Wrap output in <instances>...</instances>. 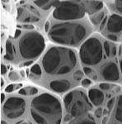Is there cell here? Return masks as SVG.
<instances>
[{"label": "cell", "mask_w": 122, "mask_h": 124, "mask_svg": "<svg viewBox=\"0 0 122 124\" xmlns=\"http://www.w3.org/2000/svg\"><path fill=\"white\" fill-rule=\"evenodd\" d=\"M42 65L45 71L50 75L69 74L77 65V56L73 51L65 47H51L45 53Z\"/></svg>", "instance_id": "1"}, {"label": "cell", "mask_w": 122, "mask_h": 124, "mask_svg": "<svg viewBox=\"0 0 122 124\" xmlns=\"http://www.w3.org/2000/svg\"><path fill=\"white\" fill-rule=\"evenodd\" d=\"M39 114L47 124H60L62 107L59 99L50 93H42L31 101V109Z\"/></svg>", "instance_id": "2"}, {"label": "cell", "mask_w": 122, "mask_h": 124, "mask_svg": "<svg viewBox=\"0 0 122 124\" xmlns=\"http://www.w3.org/2000/svg\"><path fill=\"white\" fill-rule=\"evenodd\" d=\"M87 29L80 23H59L54 25L49 31L52 41L62 45L76 46L85 38Z\"/></svg>", "instance_id": "3"}, {"label": "cell", "mask_w": 122, "mask_h": 124, "mask_svg": "<svg viewBox=\"0 0 122 124\" xmlns=\"http://www.w3.org/2000/svg\"><path fill=\"white\" fill-rule=\"evenodd\" d=\"M64 103L71 117L75 118L86 115L93 108L84 92L79 89L67 93L64 98Z\"/></svg>", "instance_id": "4"}, {"label": "cell", "mask_w": 122, "mask_h": 124, "mask_svg": "<svg viewBox=\"0 0 122 124\" xmlns=\"http://www.w3.org/2000/svg\"><path fill=\"white\" fill-rule=\"evenodd\" d=\"M45 49V41L38 32H29L19 41V51L24 59H34Z\"/></svg>", "instance_id": "5"}, {"label": "cell", "mask_w": 122, "mask_h": 124, "mask_svg": "<svg viewBox=\"0 0 122 124\" xmlns=\"http://www.w3.org/2000/svg\"><path fill=\"white\" fill-rule=\"evenodd\" d=\"M85 13L84 2L66 1L57 6L53 13V17L58 20H75L83 17Z\"/></svg>", "instance_id": "6"}, {"label": "cell", "mask_w": 122, "mask_h": 124, "mask_svg": "<svg viewBox=\"0 0 122 124\" xmlns=\"http://www.w3.org/2000/svg\"><path fill=\"white\" fill-rule=\"evenodd\" d=\"M79 55L83 63L97 65L102 59V46L100 41L95 37L87 39L80 48Z\"/></svg>", "instance_id": "7"}, {"label": "cell", "mask_w": 122, "mask_h": 124, "mask_svg": "<svg viewBox=\"0 0 122 124\" xmlns=\"http://www.w3.org/2000/svg\"><path fill=\"white\" fill-rule=\"evenodd\" d=\"M26 109V101L22 98H9L3 104V111L7 118L15 119L21 117Z\"/></svg>", "instance_id": "8"}, {"label": "cell", "mask_w": 122, "mask_h": 124, "mask_svg": "<svg viewBox=\"0 0 122 124\" xmlns=\"http://www.w3.org/2000/svg\"><path fill=\"white\" fill-rule=\"evenodd\" d=\"M101 74L106 80L116 81L119 79V70L114 62H108L101 67Z\"/></svg>", "instance_id": "9"}, {"label": "cell", "mask_w": 122, "mask_h": 124, "mask_svg": "<svg viewBox=\"0 0 122 124\" xmlns=\"http://www.w3.org/2000/svg\"><path fill=\"white\" fill-rule=\"evenodd\" d=\"M107 29L109 31L117 33L122 31V17L117 14H113L110 17L107 23Z\"/></svg>", "instance_id": "10"}, {"label": "cell", "mask_w": 122, "mask_h": 124, "mask_svg": "<svg viewBox=\"0 0 122 124\" xmlns=\"http://www.w3.org/2000/svg\"><path fill=\"white\" fill-rule=\"evenodd\" d=\"M70 82L67 79H58V80L51 81L50 83V89L57 93H63L67 91L70 88Z\"/></svg>", "instance_id": "11"}, {"label": "cell", "mask_w": 122, "mask_h": 124, "mask_svg": "<svg viewBox=\"0 0 122 124\" xmlns=\"http://www.w3.org/2000/svg\"><path fill=\"white\" fill-rule=\"evenodd\" d=\"M88 98L93 105L98 106L102 103L104 100V95L102 92L97 89H92L88 92Z\"/></svg>", "instance_id": "12"}, {"label": "cell", "mask_w": 122, "mask_h": 124, "mask_svg": "<svg viewBox=\"0 0 122 124\" xmlns=\"http://www.w3.org/2000/svg\"><path fill=\"white\" fill-rule=\"evenodd\" d=\"M86 12L89 14H95L103 7V3L100 1H87L84 2Z\"/></svg>", "instance_id": "13"}, {"label": "cell", "mask_w": 122, "mask_h": 124, "mask_svg": "<svg viewBox=\"0 0 122 124\" xmlns=\"http://www.w3.org/2000/svg\"><path fill=\"white\" fill-rule=\"evenodd\" d=\"M69 124H96V123L91 114H86L82 117H76Z\"/></svg>", "instance_id": "14"}, {"label": "cell", "mask_w": 122, "mask_h": 124, "mask_svg": "<svg viewBox=\"0 0 122 124\" xmlns=\"http://www.w3.org/2000/svg\"><path fill=\"white\" fill-rule=\"evenodd\" d=\"M104 15H105L104 11L99 12V13H95V14H93L92 17H90V20H91L92 23L94 24V25H97V24H99V23L101 24L102 20L105 18Z\"/></svg>", "instance_id": "15"}, {"label": "cell", "mask_w": 122, "mask_h": 124, "mask_svg": "<svg viewBox=\"0 0 122 124\" xmlns=\"http://www.w3.org/2000/svg\"><path fill=\"white\" fill-rule=\"evenodd\" d=\"M115 118L117 121L122 123V95L120 97L116 105V110H115Z\"/></svg>", "instance_id": "16"}, {"label": "cell", "mask_w": 122, "mask_h": 124, "mask_svg": "<svg viewBox=\"0 0 122 124\" xmlns=\"http://www.w3.org/2000/svg\"><path fill=\"white\" fill-rule=\"evenodd\" d=\"M6 54L5 55H8V56H12V57H14V55L16 53L15 51V48L13 47V44H12L11 41H7L6 42Z\"/></svg>", "instance_id": "17"}, {"label": "cell", "mask_w": 122, "mask_h": 124, "mask_svg": "<svg viewBox=\"0 0 122 124\" xmlns=\"http://www.w3.org/2000/svg\"><path fill=\"white\" fill-rule=\"evenodd\" d=\"M59 3H59V0H50V1L49 3H48L43 8V9L44 10H48V9L50 8L51 7H53V6H56L57 7Z\"/></svg>", "instance_id": "18"}, {"label": "cell", "mask_w": 122, "mask_h": 124, "mask_svg": "<svg viewBox=\"0 0 122 124\" xmlns=\"http://www.w3.org/2000/svg\"><path fill=\"white\" fill-rule=\"evenodd\" d=\"M31 72L36 75H41V69L38 65H34L31 69Z\"/></svg>", "instance_id": "19"}, {"label": "cell", "mask_w": 122, "mask_h": 124, "mask_svg": "<svg viewBox=\"0 0 122 124\" xmlns=\"http://www.w3.org/2000/svg\"><path fill=\"white\" fill-rule=\"evenodd\" d=\"M50 1V0H36V1H34V3H35L36 5L39 6V7H41L43 8L45 7Z\"/></svg>", "instance_id": "20"}, {"label": "cell", "mask_w": 122, "mask_h": 124, "mask_svg": "<svg viewBox=\"0 0 122 124\" xmlns=\"http://www.w3.org/2000/svg\"><path fill=\"white\" fill-rule=\"evenodd\" d=\"M8 77H9L10 80H12V81H13V82H16V81L19 80V79H20V77H19V75H17V73H16V72H13V71L11 72V73L9 74Z\"/></svg>", "instance_id": "21"}, {"label": "cell", "mask_w": 122, "mask_h": 124, "mask_svg": "<svg viewBox=\"0 0 122 124\" xmlns=\"http://www.w3.org/2000/svg\"><path fill=\"white\" fill-rule=\"evenodd\" d=\"M83 72L80 70H77L74 73V75H73V79H74V80L76 81L81 80V79H83Z\"/></svg>", "instance_id": "22"}, {"label": "cell", "mask_w": 122, "mask_h": 124, "mask_svg": "<svg viewBox=\"0 0 122 124\" xmlns=\"http://www.w3.org/2000/svg\"><path fill=\"white\" fill-rule=\"evenodd\" d=\"M39 21V18L35 16H31V17H28L27 18H25L23 20V23H33V22H37Z\"/></svg>", "instance_id": "23"}, {"label": "cell", "mask_w": 122, "mask_h": 124, "mask_svg": "<svg viewBox=\"0 0 122 124\" xmlns=\"http://www.w3.org/2000/svg\"><path fill=\"white\" fill-rule=\"evenodd\" d=\"M104 50H105L107 56H109L110 54H111V50H110V44L108 41H105L104 42Z\"/></svg>", "instance_id": "24"}, {"label": "cell", "mask_w": 122, "mask_h": 124, "mask_svg": "<svg viewBox=\"0 0 122 124\" xmlns=\"http://www.w3.org/2000/svg\"><path fill=\"white\" fill-rule=\"evenodd\" d=\"M16 89V85H9L8 86H7V87L5 88V92L6 93H11V92H13V90H15Z\"/></svg>", "instance_id": "25"}, {"label": "cell", "mask_w": 122, "mask_h": 124, "mask_svg": "<svg viewBox=\"0 0 122 124\" xmlns=\"http://www.w3.org/2000/svg\"><path fill=\"white\" fill-rule=\"evenodd\" d=\"M92 84V81L90 80L89 79H84L83 81H82V85L83 86V87H88V86L91 85Z\"/></svg>", "instance_id": "26"}, {"label": "cell", "mask_w": 122, "mask_h": 124, "mask_svg": "<svg viewBox=\"0 0 122 124\" xmlns=\"http://www.w3.org/2000/svg\"><path fill=\"white\" fill-rule=\"evenodd\" d=\"M116 9L122 13V0H116Z\"/></svg>", "instance_id": "27"}, {"label": "cell", "mask_w": 122, "mask_h": 124, "mask_svg": "<svg viewBox=\"0 0 122 124\" xmlns=\"http://www.w3.org/2000/svg\"><path fill=\"white\" fill-rule=\"evenodd\" d=\"M115 98H113V99H111V100H109V102L107 103V108L109 110H111L113 108L114 103H115Z\"/></svg>", "instance_id": "28"}, {"label": "cell", "mask_w": 122, "mask_h": 124, "mask_svg": "<svg viewBox=\"0 0 122 124\" xmlns=\"http://www.w3.org/2000/svg\"><path fill=\"white\" fill-rule=\"evenodd\" d=\"M100 88H101V89H103V90H108L110 89V85L107 83H102L100 85Z\"/></svg>", "instance_id": "29"}, {"label": "cell", "mask_w": 122, "mask_h": 124, "mask_svg": "<svg viewBox=\"0 0 122 124\" xmlns=\"http://www.w3.org/2000/svg\"><path fill=\"white\" fill-rule=\"evenodd\" d=\"M107 38L109 40H111V41H118V37L115 35H114V34H110V35H108Z\"/></svg>", "instance_id": "30"}, {"label": "cell", "mask_w": 122, "mask_h": 124, "mask_svg": "<svg viewBox=\"0 0 122 124\" xmlns=\"http://www.w3.org/2000/svg\"><path fill=\"white\" fill-rule=\"evenodd\" d=\"M95 116L97 117H101L102 116V109L101 108H97V110L95 111Z\"/></svg>", "instance_id": "31"}, {"label": "cell", "mask_w": 122, "mask_h": 124, "mask_svg": "<svg viewBox=\"0 0 122 124\" xmlns=\"http://www.w3.org/2000/svg\"><path fill=\"white\" fill-rule=\"evenodd\" d=\"M38 93V89L36 88H30L29 89V94L30 95H35Z\"/></svg>", "instance_id": "32"}, {"label": "cell", "mask_w": 122, "mask_h": 124, "mask_svg": "<svg viewBox=\"0 0 122 124\" xmlns=\"http://www.w3.org/2000/svg\"><path fill=\"white\" fill-rule=\"evenodd\" d=\"M7 66L3 65V64H2V65H1V74L3 75H5V74L7 73Z\"/></svg>", "instance_id": "33"}, {"label": "cell", "mask_w": 122, "mask_h": 124, "mask_svg": "<svg viewBox=\"0 0 122 124\" xmlns=\"http://www.w3.org/2000/svg\"><path fill=\"white\" fill-rule=\"evenodd\" d=\"M18 93H19V94H21V95H27L28 94L27 89H21Z\"/></svg>", "instance_id": "34"}, {"label": "cell", "mask_w": 122, "mask_h": 124, "mask_svg": "<svg viewBox=\"0 0 122 124\" xmlns=\"http://www.w3.org/2000/svg\"><path fill=\"white\" fill-rule=\"evenodd\" d=\"M83 72H84L86 75H90L93 72V70L88 67H83Z\"/></svg>", "instance_id": "35"}, {"label": "cell", "mask_w": 122, "mask_h": 124, "mask_svg": "<svg viewBox=\"0 0 122 124\" xmlns=\"http://www.w3.org/2000/svg\"><path fill=\"white\" fill-rule=\"evenodd\" d=\"M107 17H105V18H104L102 20V22L101 23V24H100V29H102L104 27H105L106 25V23H107Z\"/></svg>", "instance_id": "36"}, {"label": "cell", "mask_w": 122, "mask_h": 124, "mask_svg": "<svg viewBox=\"0 0 122 124\" xmlns=\"http://www.w3.org/2000/svg\"><path fill=\"white\" fill-rule=\"evenodd\" d=\"M22 27H23V28H25V29H30V30L34 29V26H32V25H28V24H27H27L23 25Z\"/></svg>", "instance_id": "37"}, {"label": "cell", "mask_w": 122, "mask_h": 124, "mask_svg": "<svg viewBox=\"0 0 122 124\" xmlns=\"http://www.w3.org/2000/svg\"><path fill=\"white\" fill-rule=\"evenodd\" d=\"M21 34H22L21 30L17 29V30H16V32H15V36H14V37H15V38H17V37H18L19 36H21Z\"/></svg>", "instance_id": "38"}, {"label": "cell", "mask_w": 122, "mask_h": 124, "mask_svg": "<svg viewBox=\"0 0 122 124\" xmlns=\"http://www.w3.org/2000/svg\"><path fill=\"white\" fill-rule=\"evenodd\" d=\"M45 31H50V23L49 22H46L45 23Z\"/></svg>", "instance_id": "39"}, {"label": "cell", "mask_w": 122, "mask_h": 124, "mask_svg": "<svg viewBox=\"0 0 122 124\" xmlns=\"http://www.w3.org/2000/svg\"><path fill=\"white\" fill-rule=\"evenodd\" d=\"M33 63V61H27L25 62V64H24L23 65H25V66H28V65H31V64Z\"/></svg>", "instance_id": "40"}, {"label": "cell", "mask_w": 122, "mask_h": 124, "mask_svg": "<svg viewBox=\"0 0 122 124\" xmlns=\"http://www.w3.org/2000/svg\"><path fill=\"white\" fill-rule=\"evenodd\" d=\"M4 98H5L4 93H1V103H3V101H4Z\"/></svg>", "instance_id": "41"}, {"label": "cell", "mask_w": 122, "mask_h": 124, "mask_svg": "<svg viewBox=\"0 0 122 124\" xmlns=\"http://www.w3.org/2000/svg\"><path fill=\"white\" fill-rule=\"evenodd\" d=\"M112 55H115V54H116V48L115 47H113V49H112Z\"/></svg>", "instance_id": "42"}, {"label": "cell", "mask_w": 122, "mask_h": 124, "mask_svg": "<svg viewBox=\"0 0 122 124\" xmlns=\"http://www.w3.org/2000/svg\"><path fill=\"white\" fill-rule=\"evenodd\" d=\"M17 124H29L28 123H27V122H18V123H17Z\"/></svg>", "instance_id": "43"}, {"label": "cell", "mask_w": 122, "mask_h": 124, "mask_svg": "<svg viewBox=\"0 0 122 124\" xmlns=\"http://www.w3.org/2000/svg\"><path fill=\"white\" fill-rule=\"evenodd\" d=\"M3 85H4V80H3V78H1V87H3Z\"/></svg>", "instance_id": "44"}, {"label": "cell", "mask_w": 122, "mask_h": 124, "mask_svg": "<svg viewBox=\"0 0 122 124\" xmlns=\"http://www.w3.org/2000/svg\"><path fill=\"white\" fill-rule=\"evenodd\" d=\"M120 65H121V73H122V60L120 62Z\"/></svg>", "instance_id": "45"}, {"label": "cell", "mask_w": 122, "mask_h": 124, "mask_svg": "<svg viewBox=\"0 0 122 124\" xmlns=\"http://www.w3.org/2000/svg\"><path fill=\"white\" fill-rule=\"evenodd\" d=\"M1 124H8V123H6L5 121H2V122H1Z\"/></svg>", "instance_id": "46"}]
</instances>
